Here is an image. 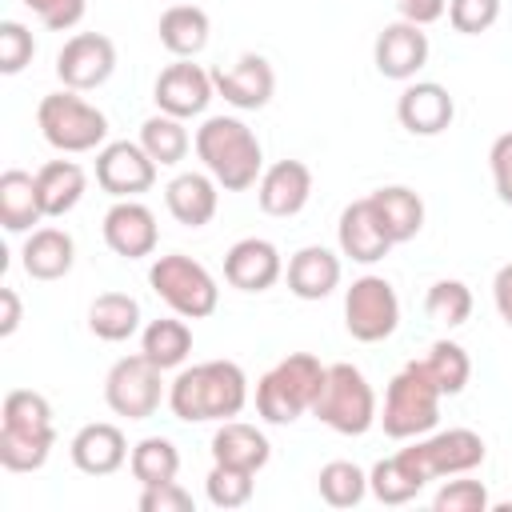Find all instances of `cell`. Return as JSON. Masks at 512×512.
<instances>
[{
  "label": "cell",
  "instance_id": "6da1fadb",
  "mask_svg": "<svg viewBox=\"0 0 512 512\" xmlns=\"http://www.w3.org/2000/svg\"><path fill=\"white\" fill-rule=\"evenodd\" d=\"M248 404V376L236 360H204L184 368L168 388V408L184 424L232 420Z\"/></svg>",
  "mask_w": 512,
  "mask_h": 512
},
{
  "label": "cell",
  "instance_id": "7a4b0ae2",
  "mask_svg": "<svg viewBox=\"0 0 512 512\" xmlns=\"http://www.w3.org/2000/svg\"><path fill=\"white\" fill-rule=\"evenodd\" d=\"M196 156L224 192H244L264 176V148L236 116H208L196 128Z\"/></svg>",
  "mask_w": 512,
  "mask_h": 512
},
{
  "label": "cell",
  "instance_id": "3957f363",
  "mask_svg": "<svg viewBox=\"0 0 512 512\" xmlns=\"http://www.w3.org/2000/svg\"><path fill=\"white\" fill-rule=\"evenodd\" d=\"M324 364L312 352H292L276 368H268L256 380V412L268 424H292L304 412H312L320 384H324Z\"/></svg>",
  "mask_w": 512,
  "mask_h": 512
},
{
  "label": "cell",
  "instance_id": "277c9868",
  "mask_svg": "<svg viewBox=\"0 0 512 512\" xmlns=\"http://www.w3.org/2000/svg\"><path fill=\"white\" fill-rule=\"evenodd\" d=\"M440 396L444 392L432 384V376L424 372L420 360L404 364L388 380V392H384V412H380L384 436H392V440H416V436L432 432L436 420H440Z\"/></svg>",
  "mask_w": 512,
  "mask_h": 512
},
{
  "label": "cell",
  "instance_id": "5b68a950",
  "mask_svg": "<svg viewBox=\"0 0 512 512\" xmlns=\"http://www.w3.org/2000/svg\"><path fill=\"white\" fill-rule=\"evenodd\" d=\"M312 416L340 436H364L380 420L376 392L356 364H328L320 396L312 404Z\"/></svg>",
  "mask_w": 512,
  "mask_h": 512
},
{
  "label": "cell",
  "instance_id": "8992f818",
  "mask_svg": "<svg viewBox=\"0 0 512 512\" xmlns=\"http://www.w3.org/2000/svg\"><path fill=\"white\" fill-rule=\"evenodd\" d=\"M148 284L152 292L184 320H204L216 312L220 304V288L212 280V272L184 256V252H168V256H156L152 268H148Z\"/></svg>",
  "mask_w": 512,
  "mask_h": 512
},
{
  "label": "cell",
  "instance_id": "52a82bcc",
  "mask_svg": "<svg viewBox=\"0 0 512 512\" xmlns=\"http://www.w3.org/2000/svg\"><path fill=\"white\" fill-rule=\"evenodd\" d=\"M36 124L56 152H92L108 136V116L84 96H76L72 88L48 92L36 108Z\"/></svg>",
  "mask_w": 512,
  "mask_h": 512
},
{
  "label": "cell",
  "instance_id": "ba28073f",
  "mask_svg": "<svg viewBox=\"0 0 512 512\" xmlns=\"http://www.w3.org/2000/svg\"><path fill=\"white\" fill-rule=\"evenodd\" d=\"M400 456L428 484V480H440V476H464V472L480 468L484 456H488V448H484L480 432H472V428H448V432H436V436L416 440L412 448H400Z\"/></svg>",
  "mask_w": 512,
  "mask_h": 512
},
{
  "label": "cell",
  "instance_id": "9c48e42d",
  "mask_svg": "<svg viewBox=\"0 0 512 512\" xmlns=\"http://www.w3.org/2000/svg\"><path fill=\"white\" fill-rule=\"evenodd\" d=\"M400 324V300L396 288L384 276H360L344 292V328L360 344H380Z\"/></svg>",
  "mask_w": 512,
  "mask_h": 512
},
{
  "label": "cell",
  "instance_id": "30bf717a",
  "mask_svg": "<svg viewBox=\"0 0 512 512\" xmlns=\"http://www.w3.org/2000/svg\"><path fill=\"white\" fill-rule=\"evenodd\" d=\"M164 396V368H156L144 352L124 356L104 376V400L124 420H148Z\"/></svg>",
  "mask_w": 512,
  "mask_h": 512
},
{
  "label": "cell",
  "instance_id": "8fae6325",
  "mask_svg": "<svg viewBox=\"0 0 512 512\" xmlns=\"http://www.w3.org/2000/svg\"><path fill=\"white\" fill-rule=\"evenodd\" d=\"M156 168L160 164L144 152L140 140H112L96 152V184L116 200H136L140 192H148L156 184Z\"/></svg>",
  "mask_w": 512,
  "mask_h": 512
},
{
  "label": "cell",
  "instance_id": "7c38bea8",
  "mask_svg": "<svg viewBox=\"0 0 512 512\" xmlns=\"http://www.w3.org/2000/svg\"><path fill=\"white\" fill-rule=\"evenodd\" d=\"M116 72V44L100 32H76L56 52V76L72 92H92Z\"/></svg>",
  "mask_w": 512,
  "mask_h": 512
},
{
  "label": "cell",
  "instance_id": "4fadbf2b",
  "mask_svg": "<svg viewBox=\"0 0 512 512\" xmlns=\"http://www.w3.org/2000/svg\"><path fill=\"white\" fill-rule=\"evenodd\" d=\"M216 96V84H212V72H204L200 64L192 60H176L168 64L160 76H156V88H152V100L160 112L176 116V120H192L208 108V100Z\"/></svg>",
  "mask_w": 512,
  "mask_h": 512
},
{
  "label": "cell",
  "instance_id": "5bb4252c",
  "mask_svg": "<svg viewBox=\"0 0 512 512\" xmlns=\"http://www.w3.org/2000/svg\"><path fill=\"white\" fill-rule=\"evenodd\" d=\"M104 244L124 260L152 256L160 244V228H156L152 208L140 200H116L104 212Z\"/></svg>",
  "mask_w": 512,
  "mask_h": 512
},
{
  "label": "cell",
  "instance_id": "9a60e30c",
  "mask_svg": "<svg viewBox=\"0 0 512 512\" xmlns=\"http://www.w3.org/2000/svg\"><path fill=\"white\" fill-rule=\"evenodd\" d=\"M372 60H376V72H380L384 80H412V76L428 64V32H424L420 24L392 20V24H384V32L376 36Z\"/></svg>",
  "mask_w": 512,
  "mask_h": 512
},
{
  "label": "cell",
  "instance_id": "2e32d148",
  "mask_svg": "<svg viewBox=\"0 0 512 512\" xmlns=\"http://www.w3.org/2000/svg\"><path fill=\"white\" fill-rule=\"evenodd\" d=\"M212 84H216V96H224L232 108L240 112H256L272 100L276 92V72L264 56L256 52H244L232 68H216L212 72Z\"/></svg>",
  "mask_w": 512,
  "mask_h": 512
},
{
  "label": "cell",
  "instance_id": "e0dca14e",
  "mask_svg": "<svg viewBox=\"0 0 512 512\" xmlns=\"http://www.w3.org/2000/svg\"><path fill=\"white\" fill-rule=\"evenodd\" d=\"M452 116H456L452 92L436 80H416L396 100V120L412 136H440L452 124Z\"/></svg>",
  "mask_w": 512,
  "mask_h": 512
},
{
  "label": "cell",
  "instance_id": "ac0fdd59",
  "mask_svg": "<svg viewBox=\"0 0 512 512\" xmlns=\"http://www.w3.org/2000/svg\"><path fill=\"white\" fill-rule=\"evenodd\" d=\"M280 272H284V260L272 240L244 236L224 252V280L240 292H264L280 280Z\"/></svg>",
  "mask_w": 512,
  "mask_h": 512
},
{
  "label": "cell",
  "instance_id": "d6986e66",
  "mask_svg": "<svg viewBox=\"0 0 512 512\" xmlns=\"http://www.w3.org/2000/svg\"><path fill=\"white\" fill-rule=\"evenodd\" d=\"M312 196V168L304 160H276L256 180V200L268 216H296Z\"/></svg>",
  "mask_w": 512,
  "mask_h": 512
},
{
  "label": "cell",
  "instance_id": "ffe728a7",
  "mask_svg": "<svg viewBox=\"0 0 512 512\" xmlns=\"http://www.w3.org/2000/svg\"><path fill=\"white\" fill-rule=\"evenodd\" d=\"M336 240H340V256L356 260V264H376L392 252V236L384 232V224L376 220L368 196L364 200H352L344 212H340V224H336Z\"/></svg>",
  "mask_w": 512,
  "mask_h": 512
},
{
  "label": "cell",
  "instance_id": "44dd1931",
  "mask_svg": "<svg viewBox=\"0 0 512 512\" xmlns=\"http://www.w3.org/2000/svg\"><path fill=\"white\" fill-rule=\"evenodd\" d=\"M68 452H72V464H76L80 472H88V476H112V472L132 456L124 432H120L116 424H108V420L84 424V428L72 436Z\"/></svg>",
  "mask_w": 512,
  "mask_h": 512
},
{
  "label": "cell",
  "instance_id": "7402d4cb",
  "mask_svg": "<svg viewBox=\"0 0 512 512\" xmlns=\"http://www.w3.org/2000/svg\"><path fill=\"white\" fill-rule=\"evenodd\" d=\"M220 184L208 176V172H180L176 180H168L164 188V204L172 212L176 224L184 228H204L212 216H216V204H220Z\"/></svg>",
  "mask_w": 512,
  "mask_h": 512
},
{
  "label": "cell",
  "instance_id": "603a6c76",
  "mask_svg": "<svg viewBox=\"0 0 512 512\" xmlns=\"http://www.w3.org/2000/svg\"><path fill=\"white\" fill-rule=\"evenodd\" d=\"M340 284V256L324 244H308L288 260V292L300 300H324Z\"/></svg>",
  "mask_w": 512,
  "mask_h": 512
},
{
  "label": "cell",
  "instance_id": "cb8c5ba5",
  "mask_svg": "<svg viewBox=\"0 0 512 512\" xmlns=\"http://www.w3.org/2000/svg\"><path fill=\"white\" fill-rule=\"evenodd\" d=\"M272 456V444L268 436L256 428V424H244V420H220V428L212 432V460L216 464H232V468H248V472H260Z\"/></svg>",
  "mask_w": 512,
  "mask_h": 512
},
{
  "label": "cell",
  "instance_id": "d4e9b609",
  "mask_svg": "<svg viewBox=\"0 0 512 512\" xmlns=\"http://www.w3.org/2000/svg\"><path fill=\"white\" fill-rule=\"evenodd\" d=\"M20 260H24V272H28L32 280H60V276L72 272L76 240H72L64 228H52V224H48V228H36V232H28V240H24Z\"/></svg>",
  "mask_w": 512,
  "mask_h": 512
},
{
  "label": "cell",
  "instance_id": "484cf974",
  "mask_svg": "<svg viewBox=\"0 0 512 512\" xmlns=\"http://www.w3.org/2000/svg\"><path fill=\"white\" fill-rule=\"evenodd\" d=\"M84 188H88V176L76 160H48L36 172V192H40V204H44L48 220L68 216L84 200Z\"/></svg>",
  "mask_w": 512,
  "mask_h": 512
},
{
  "label": "cell",
  "instance_id": "4316f807",
  "mask_svg": "<svg viewBox=\"0 0 512 512\" xmlns=\"http://www.w3.org/2000/svg\"><path fill=\"white\" fill-rule=\"evenodd\" d=\"M48 220L40 192H36V176L24 168H8L0 176V224L8 232H36L32 224Z\"/></svg>",
  "mask_w": 512,
  "mask_h": 512
},
{
  "label": "cell",
  "instance_id": "83f0119b",
  "mask_svg": "<svg viewBox=\"0 0 512 512\" xmlns=\"http://www.w3.org/2000/svg\"><path fill=\"white\" fill-rule=\"evenodd\" d=\"M368 204H372L376 220L384 224V232L392 236V244H404V240H412L424 228V200L412 188H404V184L376 188L368 196Z\"/></svg>",
  "mask_w": 512,
  "mask_h": 512
},
{
  "label": "cell",
  "instance_id": "f1b7e54d",
  "mask_svg": "<svg viewBox=\"0 0 512 512\" xmlns=\"http://www.w3.org/2000/svg\"><path fill=\"white\" fill-rule=\"evenodd\" d=\"M156 32H160V44H164L172 56L188 60V56L204 52L212 24H208V12H204V8H196V4H172V8H164Z\"/></svg>",
  "mask_w": 512,
  "mask_h": 512
},
{
  "label": "cell",
  "instance_id": "f546056e",
  "mask_svg": "<svg viewBox=\"0 0 512 512\" xmlns=\"http://www.w3.org/2000/svg\"><path fill=\"white\" fill-rule=\"evenodd\" d=\"M88 328H92V336H100L108 344L128 340L140 328V304H136V296H128V292H100L88 304Z\"/></svg>",
  "mask_w": 512,
  "mask_h": 512
},
{
  "label": "cell",
  "instance_id": "4dcf8cb0",
  "mask_svg": "<svg viewBox=\"0 0 512 512\" xmlns=\"http://www.w3.org/2000/svg\"><path fill=\"white\" fill-rule=\"evenodd\" d=\"M140 352L156 364V368H180L192 352V328L184 324V316H164V320H152L140 336Z\"/></svg>",
  "mask_w": 512,
  "mask_h": 512
},
{
  "label": "cell",
  "instance_id": "1f68e13d",
  "mask_svg": "<svg viewBox=\"0 0 512 512\" xmlns=\"http://www.w3.org/2000/svg\"><path fill=\"white\" fill-rule=\"evenodd\" d=\"M52 444H56V428L28 432V428L0 424V464L8 472H36V468H44L48 456H52Z\"/></svg>",
  "mask_w": 512,
  "mask_h": 512
},
{
  "label": "cell",
  "instance_id": "d6a6232c",
  "mask_svg": "<svg viewBox=\"0 0 512 512\" xmlns=\"http://www.w3.org/2000/svg\"><path fill=\"white\" fill-rule=\"evenodd\" d=\"M128 468H132V476L140 480V488L168 484V480H176V472H180V452H176V444H172L168 436H144V440L132 448Z\"/></svg>",
  "mask_w": 512,
  "mask_h": 512
},
{
  "label": "cell",
  "instance_id": "836d02e7",
  "mask_svg": "<svg viewBox=\"0 0 512 512\" xmlns=\"http://www.w3.org/2000/svg\"><path fill=\"white\" fill-rule=\"evenodd\" d=\"M140 144H144V152H148L156 164H180V160L188 156L192 136H188L184 120H176V116H168V112H156V116H148V120L140 124Z\"/></svg>",
  "mask_w": 512,
  "mask_h": 512
},
{
  "label": "cell",
  "instance_id": "e575fe53",
  "mask_svg": "<svg viewBox=\"0 0 512 512\" xmlns=\"http://www.w3.org/2000/svg\"><path fill=\"white\" fill-rule=\"evenodd\" d=\"M316 488H320V500L332 504V508H356L368 492V472L352 460H332L320 468L316 476Z\"/></svg>",
  "mask_w": 512,
  "mask_h": 512
},
{
  "label": "cell",
  "instance_id": "d590c367",
  "mask_svg": "<svg viewBox=\"0 0 512 512\" xmlns=\"http://www.w3.org/2000/svg\"><path fill=\"white\" fill-rule=\"evenodd\" d=\"M420 364H424V372L432 376V384H436L444 396L464 392V384H468V376H472V360H468V352H464L456 340H436Z\"/></svg>",
  "mask_w": 512,
  "mask_h": 512
},
{
  "label": "cell",
  "instance_id": "8d00e7d4",
  "mask_svg": "<svg viewBox=\"0 0 512 512\" xmlns=\"http://www.w3.org/2000/svg\"><path fill=\"white\" fill-rule=\"evenodd\" d=\"M368 488H372V496H376L380 504H408V500L424 488V480H420L416 468L396 452V456L380 460V464L368 472Z\"/></svg>",
  "mask_w": 512,
  "mask_h": 512
},
{
  "label": "cell",
  "instance_id": "74e56055",
  "mask_svg": "<svg viewBox=\"0 0 512 512\" xmlns=\"http://www.w3.org/2000/svg\"><path fill=\"white\" fill-rule=\"evenodd\" d=\"M424 312H428L432 324L460 328L472 316V288L464 280H436L424 296Z\"/></svg>",
  "mask_w": 512,
  "mask_h": 512
},
{
  "label": "cell",
  "instance_id": "f35d334b",
  "mask_svg": "<svg viewBox=\"0 0 512 512\" xmlns=\"http://www.w3.org/2000/svg\"><path fill=\"white\" fill-rule=\"evenodd\" d=\"M252 488H256V472L248 468H232V464H212L208 480H204V492L216 508H244L252 500Z\"/></svg>",
  "mask_w": 512,
  "mask_h": 512
},
{
  "label": "cell",
  "instance_id": "ab89813d",
  "mask_svg": "<svg viewBox=\"0 0 512 512\" xmlns=\"http://www.w3.org/2000/svg\"><path fill=\"white\" fill-rule=\"evenodd\" d=\"M4 424L8 428H28V432L52 428V404L32 388H12L4 396Z\"/></svg>",
  "mask_w": 512,
  "mask_h": 512
},
{
  "label": "cell",
  "instance_id": "60d3db41",
  "mask_svg": "<svg viewBox=\"0 0 512 512\" xmlns=\"http://www.w3.org/2000/svg\"><path fill=\"white\" fill-rule=\"evenodd\" d=\"M432 508L436 512H488L492 496H488V488L480 480H448L432 496Z\"/></svg>",
  "mask_w": 512,
  "mask_h": 512
},
{
  "label": "cell",
  "instance_id": "b9f144b4",
  "mask_svg": "<svg viewBox=\"0 0 512 512\" xmlns=\"http://www.w3.org/2000/svg\"><path fill=\"white\" fill-rule=\"evenodd\" d=\"M500 20V0H448V24L464 36H480Z\"/></svg>",
  "mask_w": 512,
  "mask_h": 512
},
{
  "label": "cell",
  "instance_id": "7bdbcfd3",
  "mask_svg": "<svg viewBox=\"0 0 512 512\" xmlns=\"http://www.w3.org/2000/svg\"><path fill=\"white\" fill-rule=\"evenodd\" d=\"M32 56H36L32 32H28L20 20H4V24H0V72H4V76H16Z\"/></svg>",
  "mask_w": 512,
  "mask_h": 512
},
{
  "label": "cell",
  "instance_id": "ee69618b",
  "mask_svg": "<svg viewBox=\"0 0 512 512\" xmlns=\"http://www.w3.org/2000/svg\"><path fill=\"white\" fill-rule=\"evenodd\" d=\"M24 8H32V12L40 16L44 28H52V32H68V28H76V24L84 20L88 0H24Z\"/></svg>",
  "mask_w": 512,
  "mask_h": 512
},
{
  "label": "cell",
  "instance_id": "f6af8a7d",
  "mask_svg": "<svg viewBox=\"0 0 512 512\" xmlns=\"http://www.w3.org/2000/svg\"><path fill=\"white\" fill-rule=\"evenodd\" d=\"M192 508H196L192 492L180 488L176 480H168V484H152V488L140 492V512H192Z\"/></svg>",
  "mask_w": 512,
  "mask_h": 512
},
{
  "label": "cell",
  "instance_id": "bcb514c9",
  "mask_svg": "<svg viewBox=\"0 0 512 512\" xmlns=\"http://www.w3.org/2000/svg\"><path fill=\"white\" fill-rule=\"evenodd\" d=\"M488 164H492V184H496V196L512 208V132L496 136L492 140V152H488Z\"/></svg>",
  "mask_w": 512,
  "mask_h": 512
},
{
  "label": "cell",
  "instance_id": "7dc6e473",
  "mask_svg": "<svg viewBox=\"0 0 512 512\" xmlns=\"http://www.w3.org/2000/svg\"><path fill=\"white\" fill-rule=\"evenodd\" d=\"M396 8H400V20L424 28V24H436L448 12V0H396Z\"/></svg>",
  "mask_w": 512,
  "mask_h": 512
},
{
  "label": "cell",
  "instance_id": "c3c4849f",
  "mask_svg": "<svg viewBox=\"0 0 512 512\" xmlns=\"http://www.w3.org/2000/svg\"><path fill=\"white\" fill-rule=\"evenodd\" d=\"M492 300H496L500 320L512 328V264H504V268L496 272V280H492Z\"/></svg>",
  "mask_w": 512,
  "mask_h": 512
},
{
  "label": "cell",
  "instance_id": "681fc988",
  "mask_svg": "<svg viewBox=\"0 0 512 512\" xmlns=\"http://www.w3.org/2000/svg\"><path fill=\"white\" fill-rule=\"evenodd\" d=\"M20 328V296L16 288H0V336H12Z\"/></svg>",
  "mask_w": 512,
  "mask_h": 512
}]
</instances>
